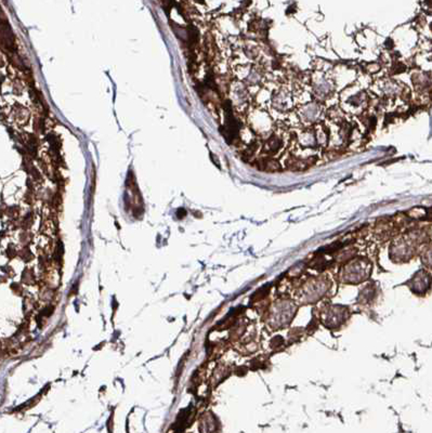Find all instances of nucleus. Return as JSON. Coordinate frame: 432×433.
I'll use <instances>...</instances> for the list:
<instances>
[{
    "mask_svg": "<svg viewBox=\"0 0 432 433\" xmlns=\"http://www.w3.org/2000/svg\"><path fill=\"white\" fill-rule=\"evenodd\" d=\"M265 166H266V170H268V171H278L279 169H280V164L278 161H275V160H273V159H270V160H268L266 164H265Z\"/></svg>",
    "mask_w": 432,
    "mask_h": 433,
    "instance_id": "2",
    "label": "nucleus"
},
{
    "mask_svg": "<svg viewBox=\"0 0 432 433\" xmlns=\"http://www.w3.org/2000/svg\"><path fill=\"white\" fill-rule=\"evenodd\" d=\"M280 146H281V141L278 138L272 137L267 142L266 151H268L269 153H275V152L279 151Z\"/></svg>",
    "mask_w": 432,
    "mask_h": 433,
    "instance_id": "1",
    "label": "nucleus"
}]
</instances>
